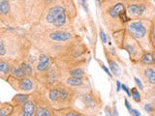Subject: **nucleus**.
I'll list each match as a JSON object with an SVG mask.
<instances>
[{"label": "nucleus", "mask_w": 155, "mask_h": 116, "mask_svg": "<svg viewBox=\"0 0 155 116\" xmlns=\"http://www.w3.org/2000/svg\"><path fill=\"white\" fill-rule=\"evenodd\" d=\"M47 22L57 27L64 25L65 22H66L65 9L60 5H56L51 8L47 15Z\"/></svg>", "instance_id": "obj_1"}, {"label": "nucleus", "mask_w": 155, "mask_h": 116, "mask_svg": "<svg viewBox=\"0 0 155 116\" xmlns=\"http://www.w3.org/2000/svg\"><path fill=\"white\" fill-rule=\"evenodd\" d=\"M48 97L51 101L56 103H67L71 101V91L64 86L52 87L48 91Z\"/></svg>", "instance_id": "obj_2"}, {"label": "nucleus", "mask_w": 155, "mask_h": 116, "mask_svg": "<svg viewBox=\"0 0 155 116\" xmlns=\"http://www.w3.org/2000/svg\"><path fill=\"white\" fill-rule=\"evenodd\" d=\"M128 31L133 38L137 40L144 39L146 35V28L142 22H133L128 25Z\"/></svg>", "instance_id": "obj_3"}, {"label": "nucleus", "mask_w": 155, "mask_h": 116, "mask_svg": "<svg viewBox=\"0 0 155 116\" xmlns=\"http://www.w3.org/2000/svg\"><path fill=\"white\" fill-rule=\"evenodd\" d=\"M36 110L35 103L31 100H27L22 106V110H20L19 116H34Z\"/></svg>", "instance_id": "obj_4"}, {"label": "nucleus", "mask_w": 155, "mask_h": 116, "mask_svg": "<svg viewBox=\"0 0 155 116\" xmlns=\"http://www.w3.org/2000/svg\"><path fill=\"white\" fill-rule=\"evenodd\" d=\"M33 80L30 77H22L20 78L18 82V89L17 90H22L23 92H28L33 89Z\"/></svg>", "instance_id": "obj_5"}, {"label": "nucleus", "mask_w": 155, "mask_h": 116, "mask_svg": "<svg viewBox=\"0 0 155 116\" xmlns=\"http://www.w3.org/2000/svg\"><path fill=\"white\" fill-rule=\"evenodd\" d=\"M50 38L52 41H56V42H65V41H68L72 38V34L64 31H54L50 34Z\"/></svg>", "instance_id": "obj_6"}, {"label": "nucleus", "mask_w": 155, "mask_h": 116, "mask_svg": "<svg viewBox=\"0 0 155 116\" xmlns=\"http://www.w3.org/2000/svg\"><path fill=\"white\" fill-rule=\"evenodd\" d=\"M145 11V6L142 4H129L127 6V12L129 15L131 16H141L144 14V12Z\"/></svg>", "instance_id": "obj_7"}, {"label": "nucleus", "mask_w": 155, "mask_h": 116, "mask_svg": "<svg viewBox=\"0 0 155 116\" xmlns=\"http://www.w3.org/2000/svg\"><path fill=\"white\" fill-rule=\"evenodd\" d=\"M50 64H51V60L47 54H40L39 63L37 65V67H36V70H37L38 72L46 71V70L50 67Z\"/></svg>", "instance_id": "obj_8"}, {"label": "nucleus", "mask_w": 155, "mask_h": 116, "mask_svg": "<svg viewBox=\"0 0 155 116\" xmlns=\"http://www.w3.org/2000/svg\"><path fill=\"white\" fill-rule=\"evenodd\" d=\"M54 112L56 116H84L74 109H69V107H63V109H56Z\"/></svg>", "instance_id": "obj_9"}, {"label": "nucleus", "mask_w": 155, "mask_h": 116, "mask_svg": "<svg viewBox=\"0 0 155 116\" xmlns=\"http://www.w3.org/2000/svg\"><path fill=\"white\" fill-rule=\"evenodd\" d=\"M125 10V6L123 3H117L115 6H113L109 11V15L112 16V18H117L118 16L120 15Z\"/></svg>", "instance_id": "obj_10"}, {"label": "nucleus", "mask_w": 155, "mask_h": 116, "mask_svg": "<svg viewBox=\"0 0 155 116\" xmlns=\"http://www.w3.org/2000/svg\"><path fill=\"white\" fill-rule=\"evenodd\" d=\"M28 98H29V95H27V94H18L13 98L12 102H13L14 105L17 106H22L23 103L28 100Z\"/></svg>", "instance_id": "obj_11"}, {"label": "nucleus", "mask_w": 155, "mask_h": 116, "mask_svg": "<svg viewBox=\"0 0 155 116\" xmlns=\"http://www.w3.org/2000/svg\"><path fill=\"white\" fill-rule=\"evenodd\" d=\"M10 73H11V76L13 77L19 78V80L25 77V74H23L22 68L19 67V66H12L10 69Z\"/></svg>", "instance_id": "obj_12"}, {"label": "nucleus", "mask_w": 155, "mask_h": 116, "mask_svg": "<svg viewBox=\"0 0 155 116\" xmlns=\"http://www.w3.org/2000/svg\"><path fill=\"white\" fill-rule=\"evenodd\" d=\"M14 110V106L11 103H5L0 106V116H10Z\"/></svg>", "instance_id": "obj_13"}, {"label": "nucleus", "mask_w": 155, "mask_h": 116, "mask_svg": "<svg viewBox=\"0 0 155 116\" xmlns=\"http://www.w3.org/2000/svg\"><path fill=\"white\" fill-rule=\"evenodd\" d=\"M108 63H109V66H110V69H111V71L113 72V74H116V77H119L120 76V68L118 64L115 60L111 59V58H108Z\"/></svg>", "instance_id": "obj_14"}, {"label": "nucleus", "mask_w": 155, "mask_h": 116, "mask_svg": "<svg viewBox=\"0 0 155 116\" xmlns=\"http://www.w3.org/2000/svg\"><path fill=\"white\" fill-rule=\"evenodd\" d=\"M34 116H52L51 110L46 106H39L36 109Z\"/></svg>", "instance_id": "obj_15"}, {"label": "nucleus", "mask_w": 155, "mask_h": 116, "mask_svg": "<svg viewBox=\"0 0 155 116\" xmlns=\"http://www.w3.org/2000/svg\"><path fill=\"white\" fill-rule=\"evenodd\" d=\"M145 76L148 78V80L150 82L151 84L155 83V71L154 69L151 67H148L145 70Z\"/></svg>", "instance_id": "obj_16"}, {"label": "nucleus", "mask_w": 155, "mask_h": 116, "mask_svg": "<svg viewBox=\"0 0 155 116\" xmlns=\"http://www.w3.org/2000/svg\"><path fill=\"white\" fill-rule=\"evenodd\" d=\"M10 12V4L8 0H0V15H7Z\"/></svg>", "instance_id": "obj_17"}, {"label": "nucleus", "mask_w": 155, "mask_h": 116, "mask_svg": "<svg viewBox=\"0 0 155 116\" xmlns=\"http://www.w3.org/2000/svg\"><path fill=\"white\" fill-rule=\"evenodd\" d=\"M141 62L142 63H144V64H153L154 63V58H153V54L151 52H146L145 53V55L142 57V59H141Z\"/></svg>", "instance_id": "obj_18"}, {"label": "nucleus", "mask_w": 155, "mask_h": 116, "mask_svg": "<svg viewBox=\"0 0 155 116\" xmlns=\"http://www.w3.org/2000/svg\"><path fill=\"white\" fill-rule=\"evenodd\" d=\"M10 72V66L8 62L4 60H0V74L3 76H7Z\"/></svg>", "instance_id": "obj_19"}, {"label": "nucleus", "mask_w": 155, "mask_h": 116, "mask_svg": "<svg viewBox=\"0 0 155 116\" xmlns=\"http://www.w3.org/2000/svg\"><path fill=\"white\" fill-rule=\"evenodd\" d=\"M66 82H67V84L70 86H80L83 84V78L71 77L68 78Z\"/></svg>", "instance_id": "obj_20"}, {"label": "nucleus", "mask_w": 155, "mask_h": 116, "mask_svg": "<svg viewBox=\"0 0 155 116\" xmlns=\"http://www.w3.org/2000/svg\"><path fill=\"white\" fill-rule=\"evenodd\" d=\"M20 68H22L23 74L25 76H32L33 74V70H32V67L29 65L25 63V62H22V65H20Z\"/></svg>", "instance_id": "obj_21"}, {"label": "nucleus", "mask_w": 155, "mask_h": 116, "mask_svg": "<svg viewBox=\"0 0 155 116\" xmlns=\"http://www.w3.org/2000/svg\"><path fill=\"white\" fill-rule=\"evenodd\" d=\"M70 74L72 77L83 78L84 77V72L81 69H74V70H71L70 71Z\"/></svg>", "instance_id": "obj_22"}, {"label": "nucleus", "mask_w": 155, "mask_h": 116, "mask_svg": "<svg viewBox=\"0 0 155 116\" xmlns=\"http://www.w3.org/2000/svg\"><path fill=\"white\" fill-rule=\"evenodd\" d=\"M130 94H132V98L134 99V101L135 102H137V103L141 102V95H140V92H139L136 87H133V88L131 89Z\"/></svg>", "instance_id": "obj_23"}, {"label": "nucleus", "mask_w": 155, "mask_h": 116, "mask_svg": "<svg viewBox=\"0 0 155 116\" xmlns=\"http://www.w3.org/2000/svg\"><path fill=\"white\" fill-rule=\"evenodd\" d=\"M118 18H119L121 19V22H127L130 20V19L128 18V16H127V13H126V11L124 10L122 13H120V15L118 16Z\"/></svg>", "instance_id": "obj_24"}, {"label": "nucleus", "mask_w": 155, "mask_h": 116, "mask_svg": "<svg viewBox=\"0 0 155 116\" xmlns=\"http://www.w3.org/2000/svg\"><path fill=\"white\" fill-rule=\"evenodd\" d=\"M6 54V48L5 45H4V43L0 40V56H3Z\"/></svg>", "instance_id": "obj_25"}, {"label": "nucleus", "mask_w": 155, "mask_h": 116, "mask_svg": "<svg viewBox=\"0 0 155 116\" xmlns=\"http://www.w3.org/2000/svg\"><path fill=\"white\" fill-rule=\"evenodd\" d=\"M79 3L80 4L83 8L85 10L86 13H88V8H87V4H86V0H79Z\"/></svg>", "instance_id": "obj_26"}, {"label": "nucleus", "mask_w": 155, "mask_h": 116, "mask_svg": "<svg viewBox=\"0 0 155 116\" xmlns=\"http://www.w3.org/2000/svg\"><path fill=\"white\" fill-rule=\"evenodd\" d=\"M100 39H101V41H102V42H103L104 44L107 43V37H106V34L104 33L103 30L100 31Z\"/></svg>", "instance_id": "obj_27"}, {"label": "nucleus", "mask_w": 155, "mask_h": 116, "mask_svg": "<svg viewBox=\"0 0 155 116\" xmlns=\"http://www.w3.org/2000/svg\"><path fill=\"white\" fill-rule=\"evenodd\" d=\"M134 80H135V82H136V83H137V85H138V87H139V88H140L141 90H142V89H144V85H142V81L140 80V78H138V77H135V78H134Z\"/></svg>", "instance_id": "obj_28"}, {"label": "nucleus", "mask_w": 155, "mask_h": 116, "mask_svg": "<svg viewBox=\"0 0 155 116\" xmlns=\"http://www.w3.org/2000/svg\"><path fill=\"white\" fill-rule=\"evenodd\" d=\"M145 109L146 112L151 113L152 112V106L150 105V103H146V105L145 106Z\"/></svg>", "instance_id": "obj_29"}, {"label": "nucleus", "mask_w": 155, "mask_h": 116, "mask_svg": "<svg viewBox=\"0 0 155 116\" xmlns=\"http://www.w3.org/2000/svg\"><path fill=\"white\" fill-rule=\"evenodd\" d=\"M101 68H102V69H103V70H104V71H105L106 73H107V74H109V77H113V74H111V72H110V71H109V69H108L107 67H106V66H105V65H104L103 63H101Z\"/></svg>", "instance_id": "obj_30"}, {"label": "nucleus", "mask_w": 155, "mask_h": 116, "mask_svg": "<svg viewBox=\"0 0 155 116\" xmlns=\"http://www.w3.org/2000/svg\"><path fill=\"white\" fill-rule=\"evenodd\" d=\"M121 89L123 90V91H125V93L127 94L129 97L131 96V94H130V91H129V89H128V87L126 86V85H124V84H123V85H121Z\"/></svg>", "instance_id": "obj_31"}, {"label": "nucleus", "mask_w": 155, "mask_h": 116, "mask_svg": "<svg viewBox=\"0 0 155 116\" xmlns=\"http://www.w3.org/2000/svg\"><path fill=\"white\" fill-rule=\"evenodd\" d=\"M105 114L106 116H113V112H112V110L110 107H106V109H105Z\"/></svg>", "instance_id": "obj_32"}, {"label": "nucleus", "mask_w": 155, "mask_h": 116, "mask_svg": "<svg viewBox=\"0 0 155 116\" xmlns=\"http://www.w3.org/2000/svg\"><path fill=\"white\" fill-rule=\"evenodd\" d=\"M130 112H131V114H133L134 116H142V114L140 113V111L137 110V109H131Z\"/></svg>", "instance_id": "obj_33"}, {"label": "nucleus", "mask_w": 155, "mask_h": 116, "mask_svg": "<svg viewBox=\"0 0 155 116\" xmlns=\"http://www.w3.org/2000/svg\"><path fill=\"white\" fill-rule=\"evenodd\" d=\"M124 103H125V106L127 107V109H128L129 111H131L132 107H131V105H130V103H129V102H128L127 99H125V100H124Z\"/></svg>", "instance_id": "obj_34"}, {"label": "nucleus", "mask_w": 155, "mask_h": 116, "mask_svg": "<svg viewBox=\"0 0 155 116\" xmlns=\"http://www.w3.org/2000/svg\"><path fill=\"white\" fill-rule=\"evenodd\" d=\"M121 89V84H120V81H116V92H118Z\"/></svg>", "instance_id": "obj_35"}, {"label": "nucleus", "mask_w": 155, "mask_h": 116, "mask_svg": "<svg viewBox=\"0 0 155 116\" xmlns=\"http://www.w3.org/2000/svg\"><path fill=\"white\" fill-rule=\"evenodd\" d=\"M113 116H118V112H117V109L116 106H113Z\"/></svg>", "instance_id": "obj_36"}, {"label": "nucleus", "mask_w": 155, "mask_h": 116, "mask_svg": "<svg viewBox=\"0 0 155 116\" xmlns=\"http://www.w3.org/2000/svg\"><path fill=\"white\" fill-rule=\"evenodd\" d=\"M96 1H97L98 3H100V0H96Z\"/></svg>", "instance_id": "obj_37"}, {"label": "nucleus", "mask_w": 155, "mask_h": 116, "mask_svg": "<svg viewBox=\"0 0 155 116\" xmlns=\"http://www.w3.org/2000/svg\"><path fill=\"white\" fill-rule=\"evenodd\" d=\"M11 1H15V0H11Z\"/></svg>", "instance_id": "obj_38"}]
</instances>
